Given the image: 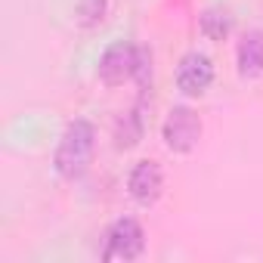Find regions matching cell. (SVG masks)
<instances>
[{
  "mask_svg": "<svg viewBox=\"0 0 263 263\" xmlns=\"http://www.w3.org/2000/svg\"><path fill=\"white\" fill-rule=\"evenodd\" d=\"M140 140H143V115L137 108L134 111H124L118 118V124H115V146L127 152V149L140 146Z\"/></svg>",
  "mask_w": 263,
  "mask_h": 263,
  "instance_id": "cell-8",
  "label": "cell"
},
{
  "mask_svg": "<svg viewBox=\"0 0 263 263\" xmlns=\"http://www.w3.org/2000/svg\"><path fill=\"white\" fill-rule=\"evenodd\" d=\"M105 10H108V0H78L74 22L81 28H96L105 19Z\"/></svg>",
  "mask_w": 263,
  "mask_h": 263,
  "instance_id": "cell-9",
  "label": "cell"
},
{
  "mask_svg": "<svg viewBox=\"0 0 263 263\" xmlns=\"http://www.w3.org/2000/svg\"><path fill=\"white\" fill-rule=\"evenodd\" d=\"M201 31H204L211 41H226V34H229V19H226L220 10H204V16H201Z\"/></svg>",
  "mask_w": 263,
  "mask_h": 263,
  "instance_id": "cell-10",
  "label": "cell"
},
{
  "mask_svg": "<svg viewBox=\"0 0 263 263\" xmlns=\"http://www.w3.org/2000/svg\"><path fill=\"white\" fill-rule=\"evenodd\" d=\"M134 68H137V47H130L124 41L111 44L102 59H99V81L105 87H118L124 84L127 78H134Z\"/></svg>",
  "mask_w": 263,
  "mask_h": 263,
  "instance_id": "cell-4",
  "label": "cell"
},
{
  "mask_svg": "<svg viewBox=\"0 0 263 263\" xmlns=\"http://www.w3.org/2000/svg\"><path fill=\"white\" fill-rule=\"evenodd\" d=\"M93 149H96V130L90 121L78 118L65 127V134L59 140V149H56V174L65 177V180H78L87 174L90 161H93Z\"/></svg>",
  "mask_w": 263,
  "mask_h": 263,
  "instance_id": "cell-1",
  "label": "cell"
},
{
  "mask_svg": "<svg viewBox=\"0 0 263 263\" xmlns=\"http://www.w3.org/2000/svg\"><path fill=\"white\" fill-rule=\"evenodd\" d=\"M214 81V65L201 53H186L177 65V87L186 96H201Z\"/></svg>",
  "mask_w": 263,
  "mask_h": 263,
  "instance_id": "cell-5",
  "label": "cell"
},
{
  "mask_svg": "<svg viewBox=\"0 0 263 263\" xmlns=\"http://www.w3.org/2000/svg\"><path fill=\"white\" fill-rule=\"evenodd\" d=\"M263 71V31H248L238 44V74L254 78Z\"/></svg>",
  "mask_w": 263,
  "mask_h": 263,
  "instance_id": "cell-7",
  "label": "cell"
},
{
  "mask_svg": "<svg viewBox=\"0 0 263 263\" xmlns=\"http://www.w3.org/2000/svg\"><path fill=\"white\" fill-rule=\"evenodd\" d=\"M127 189L140 204H155L161 189H164V174H161L158 161H137L134 171H130Z\"/></svg>",
  "mask_w": 263,
  "mask_h": 263,
  "instance_id": "cell-6",
  "label": "cell"
},
{
  "mask_svg": "<svg viewBox=\"0 0 263 263\" xmlns=\"http://www.w3.org/2000/svg\"><path fill=\"white\" fill-rule=\"evenodd\" d=\"M146 248V235H143V226L130 217H121L111 229H108V241H105V251L102 257L105 260H134L140 257Z\"/></svg>",
  "mask_w": 263,
  "mask_h": 263,
  "instance_id": "cell-3",
  "label": "cell"
},
{
  "mask_svg": "<svg viewBox=\"0 0 263 263\" xmlns=\"http://www.w3.org/2000/svg\"><path fill=\"white\" fill-rule=\"evenodd\" d=\"M134 78L140 81V87H146L149 78H152V53H149L146 47H137V68H134Z\"/></svg>",
  "mask_w": 263,
  "mask_h": 263,
  "instance_id": "cell-11",
  "label": "cell"
},
{
  "mask_svg": "<svg viewBox=\"0 0 263 263\" xmlns=\"http://www.w3.org/2000/svg\"><path fill=\"white\" fill-rule=\"evenodd\" d=\"M201 140V121L192 108L186 105H174L167 121H164V143L171 152H192Z\"/></svg>",
  "mask_w": 263,
  "mask_h": 263,
  "instance_id": "cell-2",
  "label": "cell"
}]
</instances>
